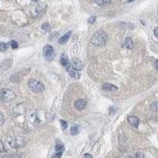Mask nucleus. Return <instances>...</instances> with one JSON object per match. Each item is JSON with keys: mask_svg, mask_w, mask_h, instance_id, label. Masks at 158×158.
<instances>
[{"mask_svg": "<svg viewBox=\"0 0 158 158\" xmlns=\"http://www.w3.org/2000/svg\"><path fill=\"white\" fill-rule=\"evenodd\" d=\"M108 41V36L105 32L102 30L97 31L92 36L91 42L94 46L102 47L107 43Z\"/></svg>", "mask_w": 158, "mask_h": 158, "instance_id": "nucleus-1", "label": "nucleus"}, {"mask_svg": "<svg viewBox=\"0 0 158 158\" xmlns=\"http://www.w3.org/2000/svg\"><path fill=\"white\" fill-rule=\"evenodd\" d=\"M28 86L33 92H34L36 93L43 92L45 89L44 85L42 84V82H40V81H37L36 79H30L28 82Z\"/></svg>", "mask_w": 158, "mask_h": 158, "instance_id": "nucleus-2", "label": "nucleus"}, {"mask_svg": "<svg viewBox=\"0 0 158 158\" xmlns=\"http://www.w3.org/2000/svg\"><path fill=\"white\" fill-rule=\"evenodd\" d=\"M16 97L15 93L12 90L9 89H0V99L5 102L12 101Z\"/></svg>", "mask_w": 158, "mask_h": 158, "instance_id": "nucleus-3", "label": "nucleus"}, {"mask_svg": "<svg viewBox=\"0 0 158 158\" xmlns=\"http://www.w3.org/2000/svg\"><path fill=\"white\" fill-rule=\"evenodd\" d=\"M9 143H10V146L13 148H21V147H23L26 146V142L22 140L21 138H12L10 141H9Z\"/></svg>", "mask_w": 158, "mask_h": 158, "instance_id": "nucleus-4", "label": "nucleus"}, {"mask_svg": "<svg viewBox=\"0 0 158 158\" xmlns=\"http://www.w3.org/2000/svg\"><path fill=\"white\" fill-rule=\"evenodd\" d=\"M59 62H60L61 65L64 67L66 70L68 68V67H70V66H71V62L69 61L68 56H67V55H66L65 52H63V53L61 54Z\"/></svg>", "mask_w": 158, "mask_h": 158, "instance_id": "nucleus-5", "label": "nucleus"}, {"mask_svg": "<svg viewBox=\"0 0 158 158\" xmlns=\"http://www.w3.org/2000/svg\"><path fill=\"white\" fill-rule=\"evenodd\" d=\"M71 66H72L73 68L75 69L78 71L82 70V68H83V63H82V62L79 59H78V58H73L71 59Z\"/></svg>", "mask_w": 158, "mask_h": 158, "instance_id": "nucleus-6", "label": "nucleus"}, {"mask_svg": "<svg viewBox=\"0 0 158 158\" xmlns=\"http://www.w3.org/2000/svg\"><path fill=\"white\" fill-rule=\"evenodd\" d=\"M53 53H54V48L51 45H46V46H44L43 48V55L45 58L48 59L52 57Z\"/></svg>", "mask_w": 158, "mask_h": 158, "instance_id": "nucleus-7", "label": "nucleus"}, {"mask_svg": "<svg viewBox=\"0 0 158 158\" xmlns=\"http://www.w3.org/2000/svg\"><path fill=\"white\" fill-rule=\"evenodd\" d=\"M127 120H128V123H130V125L132 126L133 127H134V128L138 127L140 121L138 117L134 116H128Z\"/></svg>", "mask_w": 158, "mask_h": 158, "instance_id": "nucleus-8", "label": "nucleus"}, {"mask_svg": "<svg viewBox=\"0 0 158 158\" xmlns=\"http://www.w3.org/2000/svg\"><path fill=\"white\" fill-rule=\"evenodd\" d=\"M66 71H67V73L69 74V75L71 78H73L74 79H79L80 78V74H79V72L78 71H76L75 69H74L73 67H72V66H71L70 67H68V68L66 69Z\"/></svg>", "mask_w": 158, "mask_h": 158, "instance_id": "nucleus-9", "label": "nucleus"}, {"mask_svg": "<svg viewBox=\"0 0 158 158\" xmlns=\"http://www.w3.org/2000/svg\"><path fill=\"white\" fill-rule=\"evenodd\" d=\"M102 89L104 91H107V92H115L118 89L117 86L112 85L111 83H104L102 86Z\"/></svg>", "mask_w": 158, "mask_h": 158, "instance_id": "nucleus-10", "label": "nucleus"}, {"mask_svg": "<svg viewBox=\"0 0 158 158\" xmlns=\"http://www.w3.org/2000/svg\"><path fill=\"white\" fill-rule=\"evenodd\" d=\"M71 33H72L71 31H68L66 33H65L62 37H60V38L59 39V40H58L59 43H60V44H65V43H66L67 41L70 40V37H71Z\"/></svg>", "mask_w": 158, "mask_h": 158, "instance_id": "nucleus-11", "label": "nucleus"}, {"mask_svg": "<svg viewBox=\"0 0 158 158\" xmlns=\"http://www.w3.org/2000/svg\"><path fill=\"white\" fill-rule=\"evenodd\" d=\"M74 107H75L76 109H78L79 111H81V110H83V109L85 108V107H86V102L84 100H82V99H79V100H78L75 101Z\"/></svg>", "mask_w": 158, "mask_h": 158, "instance_id": "nucleus-12", "label": "nucleus"}, {"mask_svg": "<svg viewBox=\"0 0 158 158\" xmlns=\"http://www.w3.org/2000/svg\"><path fill=\"white\" fill-rule=\"evenodd\" d=\"M123 46L126 48H128V49H131L133 48V40L130 37H127L125 41H124V43H123Z\"/></svg>", "mask_w": 158, "mask_h": 158, "instance_id": "nucleus-13", "label": "nucleus"}, {"mask_svg": "<svg viewBox=\"0 0 158 158\" xmlns=\"http://www.w3.org/2000/svg\"><path fill=\"white\" fill-rule=\"evenodd\" d=\"M55 153H63V151L65 149L64 145L59 140V142L55 144Z\"/></svg>", "mask_w": 158, "mask_h": 158, "instance_id": "nucleus-14", "label": "nucleus"}, {"mask_svg": "<svg viewBox=\"0 0 158 158\" xmlns=\"http://www.w3.org/2000/svg\"><path fill=\"white\" fill-rule=\"evenodd\" d=\"M94 2L98 6L103 7V6H106V5L109 4L110 2H111V0H94Z\"/></svg>", "mask_w": 158, "mask_h": 158, "instance_id": "nucleus-15", "label": "nucleus"}, {"mask_svg": "<svg viewBox=\"0 0 158 158\" xmlns=\"http://www.w3.org/2000/svg\"><path fill=\"white\" fill-rule=\"evenodd\" d=\"M8 48H9V45L7 43L3 42L0 43V51L1 52H6L8 50Z\"/></svg>", "mask_w": 158, "mask_h": 158, "instance_id": "nucleus-16", "label": "nucleus"}, {"mask_svg": "<svg viewBox=\"0 0 158 158\" xmlns=\"http://www.w3.org/2000/svg\"><path fill=\"white\" fill-rule=\"evenodd\" d=\"M41 27H42V29L44 30L45 32H49L51 30V27L48 23H43Z\"/></svg>", "mask_w": 158, "mask_h": 158, "instance_id": "nucleus-17", "label": "nucleus"}, {"mask_svg": "<svg viewBox=\"0 0 158 158\" xmlns=\"http://www.w3.org/2000/svg\"><path fill=\"white\" fill-rule=\"evenodd\" d=\"M78 132V127L77 126H73L71 128V134L72 135H76Z\"/></svg>", "mask_w": 158, "mask_h": 158, "instance_id": "nucleus-18", "label": "nucleus"}, {"mask_svg": "<svg viewBox=\"0 0 158 158\" xmlns=\"http://www.w3.org/2000/svg\"><path fill=\"white\" fill-rule=\"evenodd\" d=\"M59 123H60V125H61V127H62V130H66L67 128V127H68V124H67V123L62 119H60L59 120Z\"/></svg>", "mask_w": 158, "mask_h": 158, "instance_id": "nucleus-19", "label": "nucleus"}, {"mask_svg": "<svg viewBox=\"0 0 158 158\" xmlns=\"http://www.w3.org/2000/svg\"><path fill=\"white\" fill-rule=\"evenodd\" d=\"M3 158H23L21 155H17V154H12V155H7L4 156Z\"/></svg>", "mask_w": 158, "mask_h": 158, "instance_id": "nucleus-20", "label": "nucleus"}, {"mask_svg": "<svg viewBox=\"0 0 158 158\" xmlns=\"http://www.w3.org/2000/svg\"><path fill=\"white\" fill-rule=\"evenodd\" d=\"M150 108L154 111H158V101H154L151 104Z\"/></svg>", "mask_w": 158, "mask_h": 158, "instance_id": "nucleus-21", "label": "nucleus"}, {"mask_svg": "<svg viewBox=\"0 0 158 158\" xmlns=\"http://www.w3.org/2000/svg\"><path fill=\"white\" fill-rule=\"evenodd\" d=\"M10 46H11V48H12L13 49H16V48H17V47H18V43H17V41L12 40V41L10 42Z\"/></svg>", "mask_w": 158, "mask_h": 158, "instance_id": "nucleus-22", "label": "nucleus"}, {"mask_svg": "<svg viewBox=\"0 0 158 158\" xmlns=\"http://www.w3.org/2000/svg\"><path fill=\"white\" fill-rule=\"evenodd\" d=\"M96 19H97V17H96L95 16L90 17L89 18V23H90V24H93L94 22L96 21Z\"/></svg>", "mask_w": 158, "mask_h": 158, "instance_id": "nucleus-23", "label": "nucleus"}, {"mask_svg": "<svg viewBox=\"0 0 158 158\" xmlns=\"http://www.w3.org/2000/svg\"><path fill=\"white\" fill-rule=\"evenodd\" d=\"M0 152H6L4 145H3V142L1 140H0Z\"/></svg>", "mask_w": 158, "mask_h": 158, "instance_id": "nucleus-24", "label": "nucleus"}, {"mask_svg": "<svg viewBox=\"0 0 158 158\" xmlns=\"http://www.w3.org/2000/svg\"><path fill=\"white\" fill-rule=\"evenodd\" d=\"M62 155V153H55L53 155L52 158H61Z\"/></svg>", "mask_w": 158, "mask_h": 158, "instance_id": "nucleus-25", "label": "nucleus"}, {"mask_svg": "<svg viewBox=\"0 0 158 158\" xmlns=\"http://www.w3.org/2000/svg\"><path fill=\"white\" fill-rule=\"evenodd\" d=\"M3 123H4V116L1 112H0V126L3 124Z\"/></svg>", "mask_w": 158, "mask_h": 158, "instance_id": "nucleus-26", "label": "nucleus"}, {"mask_svg": "<svg viewBox=\"0 0 158 158\" xmlns=\"http://www.w3.org/2000/svg\"><path fill=\"white\" fill-rule=\"evenodd\" d=\"M136 158H144V154L142 153H136Z\"/></svg>", "mask_w": 158, "mask_h": 158, "instance_id": "nucleus-27", "label": "nucleus"}, {"mask_svg": "<svg viewBox=\"0 0 158 158\" xmlns=\"http://www.w3.org/2000/svg\"><path fill=\"white\" fill-rule=\"evenodd\" d=\"M84 158H93V156H92L91 154L85 153V154L84 155Z\"/></svg>", "mask_w": 158, "mask_h": 158, "instance_id": "nucleus-28", "label": "nucleus"}, {"mask_svg": "<svg viewBox=\"0 0 158 158\" xmlns=\"http://www.w3.org/2000/svg\"><path fill=\"white\" fill-rule=\"evenodd\" d=\"M154 35H155V36L158 39V27H156V28L154 29Z\"/></svg>", "mask_w": 158, "mask_h": 158, "instance_id": "nucleus-29", "label": "nucleus"}, {"mask_svg": "<svg viewBox=\"0 0 158 158\" xmlns=\"http://www.w3.org/2000/svg\"><path fill=\"white\" fill-rule=\"evenodd\" d=\"M155 67H156V69L158 71V60H156L155 62Z\"/></svg>", "mask_w": 158, "mask_h": 158, "instance_id": "nucleus-30", "label": "nucleus"}, {"mask_svg": "<svg viewBox=\"0 0 158 158\" xmlns=\"http://www.w3.org/2000/svg\"><path fill=\"white\" fill-rule=\"evenodd\" d=\"M33 1H34V2H37L38 0H33Z\"/></svg>", "mask_w": 158, "mask_h": 158, "instance_id": "nucleus-31", "label": "nucleus"}]
</instances>
